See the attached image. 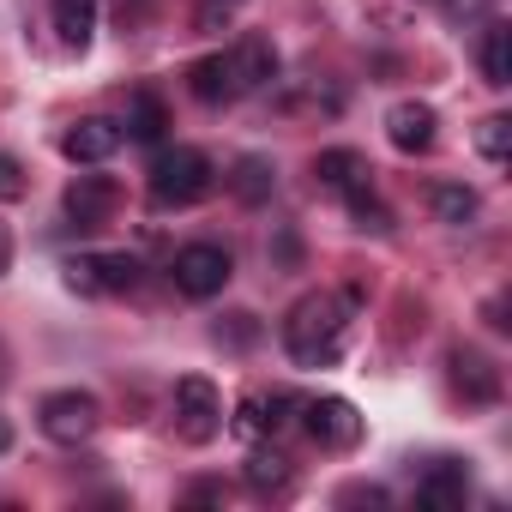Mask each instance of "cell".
Here are the masks:
<instances>
[{"instance_id":"obj_1","label":"cell","mask_w":512,"mask_h":512,"mask_svg":"<svg viewBox=\"0 0 512 512\" xmlns=\"http://www.w3.org/2000/svg\"><path fill=\"white\" fill-rule=\"evenodd\" d=\"M344 326H350L344 296L314 290V296H302V302L290 308V320H284V350H290L302 368H326V362L338 356V344H344Z\"/></svg>"},{"instance_id":"obj_2","label":"cell","mask_w":512,"mask_h":512,"mask_svg":"<svg viewBox=\"0 0 512 512\" xmlns=\"http://www.w3.org/2000/svg\"><path fill=\"white\" fill-rule=\"evenodd\" d=\"M211 187H217V169H211V157L193 151V145H175V151H163V157L151 163V199H157V205H199Z\"/></svg>"},{"instance_id":"obj_3","label":"cell","mask_w":512,"mask_h":512,"mask_svg":"<svg viewBox=\"0 0 512 512\" xmlns=\"http://www.w3.org/2000/svg\"><path fill=\"white\" fill-rule=\"evenodd\" d=\"M169 278H175V290H181L187 302H211V296H223V284L235 278V260H229V247H217V241H193V247L175 253Z\"/></svg>"},{"instance_id":"obj_4","label":"cell","mask_w":512,"mask_h":512,"mask_svg":"<svg viewBox=\"0 0 512 512\" xmlns=\"http://www.w3.org/2000/svg\"><path fill=\"white\" fill-rule=\"evenodd\" d=\"M37 422H43V434H49L55 446H85V440L97 434L103 410H97V398H91V392L67 386V392H49V398L37 404Z\"/></svg>"},{"instance_id":"obj_5","label":"cell","mask_w":512,"mask_h":512,"mask_svg":"<svg viewBox=\"0 0 512 512\" xmlns=\"http://www.w3.org/2000/svg\"><path fill=\"white\" fill-rule=\"evenodd\" d=\"M175 428L193 446H205V440L223 434V398H217V386L205 374H181L175 380Z\"/></svg>"},{"instance_id":"obj_6","label":"cell","mask_w":512,"mask_h":512,"mask_svg":"<svg viewBox=\"0 0 512 512\" xmlns=\"http://www.w3.org/2000/svg\"><path fill=\"white\" fill-rule=\"evenodd\" d=\"M67 284L79 296H127L139 284V260L133 253H85V260H67Z\"/></svg>"},{"instance_id":"obj_7","label":"cell","mask_w":512,"mask_h":512,"mask_svg":"<svg viewBox=\"0 0 512 512\" xmlns=\"http://www.w3.org/2000/svg\"><path fill=\"white\" fill-rule=\"evenodd\" d=\"M302 416H308V434L332 452H350L362 440V410L350 398H314V404H302Z\"/></svg>"},{"instance_id":"obj_8","label":"cell","mask_w":512,"mask_h":512,"mask_svg":"<svg viewBox=\"0 0 512 512\" xmlns=\"http://www.w3.org/2000/svg\"><path fill=\"white\" fill-rule=\"evenodd\" d=\"M314 181H320L326 193L356 199V193H368V187H374V169H368V157H362V151L332 145V151H320V157H314Z\"/></svg>"},{"instance_id":"obj_9","label":"cell","mask_w":512,"mask_h":512,"mask_svg":"<svg viewBox=\"0 0 512 512\" xmlns=\"http://www.w3.org/2000/svg\"><path fill=\"white\" fill-rule=\"evenodd\" d=\"M61 205H67V217H73L79 229H103V223L115 217V205H121V187H115L109 175H79Z\"/></svg>"},{"instance_id":"obj_10","label":"cell","mask_w":512,"mask_h":512,"mask_svg":"<svg viewBox=\"0 0 512 512\" xmlns=\"http://www.w3.org/2000/svg\"><path fill=\"white\" fill-rule=\"evenodd\" d=\"M61 151H67L73 163H85V169H97V163H109V157L121 151V121H109V115H85L79 127H67V139H61Z\"/></svg>"},{"instance_id":"obj_11","label":"cell","mask_w":512,"mask_h":512,"mask_svg":"<svg viewBox=\"0 0 512 512\" xmlns=\"http://www.w3.org/2000/svg\"><path fill=\"white\" fill-rule=\"evenodd\" d=\"M464 494H470V470L458 458H434L422 470V482H416V500L428 512H452V506H464Z\"/></svg>"},{"instance_id":"obj_12","label":"cell","mask_w":512,"mask_h":512,"mask_svg":"<svg viewBox=\"0 0 512 512\" xmlns=\"http://www.w3.org/2000/svg\"><path fill=\"white\" fill-rule=\"evenodd\" d=\"M434 127H440V115H434L428 103H392V115H386V139H392L404 157H422V151L434 145Z\"/></svg>"},{"instance_id":"obj_13","label":"cell","mask_w":512,"mask_h":512,"mask_svg":"<svg viewBox=\"0 0 512 512\" xmlns=\"http://www.w3.org/2000/svg\"><path fill=\"white\" fill-rule=\"evenodd\" d=\"M290 410H302L296 392H260V398H247V404L235 410V428H241L247 440H266V434H278V428L290 422Z\"/></svg>"},{"instance_id":"obj_14","label":"cell","mask_w":512,"mask_h":512,"mask_svg":"<svg viewBox=\"0 0 512 512\" xmlns=\"http://www.w3.org/2000/svg\"><path fill=\"white\" fill-rule=\"evenodd\" d=\"M187 91H193L205 109H217V103H235V97H241V85H235V61H229V49H223V55H205V61H193V73H187Z\"/></svg>"},{"instance_id":"obj_15","label":"cell","mask_w":512,"mask_h":512,"mask_svg":"<svg viewBox=\"0 0 512 512\" xmlns=\"http://www.w3.org/2000/svg\"><path fill=\"white\" fill-rule=\"evenodd\" d=\"M229 61H235V85H241V97L278 79V49H272L266 37H241V43L229 49Z\"/></svg>"},{"instance_id":"obj_16","label":"cell","mask_w":512,"mask_h":512,"mask_svg":"<svg viewBox=\"0 0 512 512\" xmlns=\"http://www.w3.org/2000/svg\"><path fill=\"white\" fill-rule=\"evenodd\" d=\"M452 386H458L470 404H494V398H500V374H494V362L476 356V350H458V356H452Z\"/></svg>"},{"instance_id":"obj_17","label":"cell","mask_w":512,"mask_h":512,"mask_svg":"<svg viewBox=\"0 0 512 512\" xmlns=\"http://www.w3.org/2000/svg\"><path fill=\"white\" fill-rule=\"evenodd\" d=\"M229 187H235V199H241V205H266V199H272V187H278V169H272V157L247 151V157L235 163Z\"/></svg>"},{"instance_id":"obj_18","label":"cell","mask_w":512,"mask_h":512,"mask_svg":"<svg viewBox=\"0 0 512 512\" xmlns=\"http://www.w3.org/2000/svg\"><path fill=\"white\" fill-rule=\"evenodd\" d=\"M163 127H169V115H163V103H157L151 91H139V97L127 103V121H121V139H139V145H157V139H163Z\"/></svg>"},{"instance_id":"obj_19","label":"cell","mask_w":512,"mask_h":512,"mask_svg":"<svg viewBox=\"0 0 512 512\" xmlns=\"http://www.w3.org/2000/svg\"><path fill=\"white\" fill-rule=\"evenodd\" d=\"M482 79L512 85V31L500 19H488V31H482Z\"/></svg>"},{"instance_id":"obj_20","label":"cell","mask_w":512,"mask_h":512,"mask_svg":"<svg viewBox=\"0 0 512 512\" xmlns=\"http://www.w3.org/2000/svg\"><path fill=\"white\" fill-rule=\"evenodd\" d=\"M55 31H61V43L85 49L97 31V0H55Z\"/></svg>"},{"instance_id":"obj_21","label":"cell","mask_w":512,"mask_h":512,"mask_svg":"<svg viewBox=\"0 0 512 512\" xmlns=\"http://www.w3.org/2000/svg\"><path fill=\"white\" fill-rule=\"evenodd\" d=\"M476 211H482V199H476L470 187H458V181H440V187H434V217H440V223L464 229V223H476Z\"/></svg>"},{"instance_id":"obj_22","label":"cell","mask_w":512,"mask_h":512,"mask_svg":"<svg viewBox=\"0 0 512 512\" xmlns=\"http://www.w3.org/2000/svg\"><path fill=\"white\" fill-rule=\"evenodd\" d=\"M247 488H253V494L290 488V458H284V452H253V458H247Z\"/></svg>"},{"instance_id":"obj_23","label":"cell","mask_w":512,"mask_h":512,"mask_svg":"<svg viewBox=\"0 0 512 512\" xmlns=\"http://www.w3.org/2000/svg\"><path fill=\"white\" fill-rule=\"evenodd\" d=\"M476 151H482L488 163H506V157H512V121H506V115H488V121L476 127Z\"/></svg>"},{"instance_id":"obj_24","label":"cell","mask_w":512,"mask_h":512,"mask_svg":"<svg viewBox=\"0 0 512 512\" xmlns=\"http://www.w3.org/2000/svg\"><path fill=\"white\" fill-rule=\"evenodd\" d=\"M350 211H356V223H362V229H392V211L374 199V187H368V193H356V199H350Z\"/></svg>"},{"instance_id":"obj_25","label":"cell","mask_w":512,"mask_h":512,"mask_svg":"<svg viewBox=\"0 0 512 512\" xmlns=\"http://www.w3.org/2000/svg\"><path fill=\"white\" fill-rule=\"evenodd\" d=\"M25 163L19 157H7V151H0V199H25Z\"/></svg>"},{"instance_id":"obj_26","label":"cell","mask_w":512,"mask_h":512,"mask_svg":"<svg viewBox=\"0 0 512 512\" xmlns=\"http://www.w3.org/2000/svg\"><path fill=\"white\" fill-rule=\"evenodd\" d=\"M253 332H260V326H253V314H229V326H217V344H247Z\"/></svg>"},{"instance_id":"obj_27","label":"cell","mask_w":512,"mask_h":512,"mask_svg":"<svg viewBox=\"0 0 512 512\" xmlns=\"http://www.w3.org/2000/svg\"><path fill=\"white\" fill-rule=\"evenodd\" d=\"M488 7H494V0H446V19L470 25V19H488Z\"/></svg>"},{"instance_id":"obj_28","label":"cell","mask_w":512,"mask_h":512,"mask_svg":"<svg viewBox=\"0 0 512 512\" xmlns=\"http://www.w3.org/2000/svg\"><path fill=\"white\" fill-rule=\"evenodd\" d=\"M344 500H368V506H386V488H344Z\"/></svg>"},{"instance_id":"obj_29","label":"cell","mask_w":512,"mask_h":512,"mask_svg":"<svg viewBox=\"0 0 512 512\" xmlns=\"http://www.w3.org/2000/svg\"><path fill=\"white\" fill-rule=\"evenodd\" d=\"M7 446H13V422H7V416H0V452H7Z\"/></svg>"},{"instance_id":"obj_30","label":"cell","mask_w":512,"mask_h":512,"mask_svg":"<svg viewBox=\"0 0 512 512\" xmlns=\"http://www.w3.org/2000/svg\"><path fill=\"white\" fill-rule=\"evenodd\" d=\"M7 260H13V247H7V229H0V272H7Z\"/></svg>"},{"instance_id":"obj_31","label":"cell","mask_w":512,"mask_h":512,"mask_svg":"<svg viewBox=\"0 0 512 512\" xmlns=\"http://www.w3.org/2000/svg\"><path fill=\"white\" fill-rule=\"evenodd\" d=\"M223 7H229V0H223Z\"/></svg>"}]
</instances>
